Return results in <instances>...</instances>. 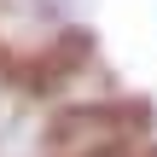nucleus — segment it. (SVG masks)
<instances>
[{"label": "nucleus", "instance_id": "1", "mask_svg": "<svg viewBox=\"0 0 157 157\" xmlns=\"http://www.w3.org/2000/svg\"><path fill=\"white\" fill-rule=\"evenodd\" d=\"M93 157H111V151H93Z\"/></svg>", "mask_w": 157, "mask_h": 157}]
</instances>
